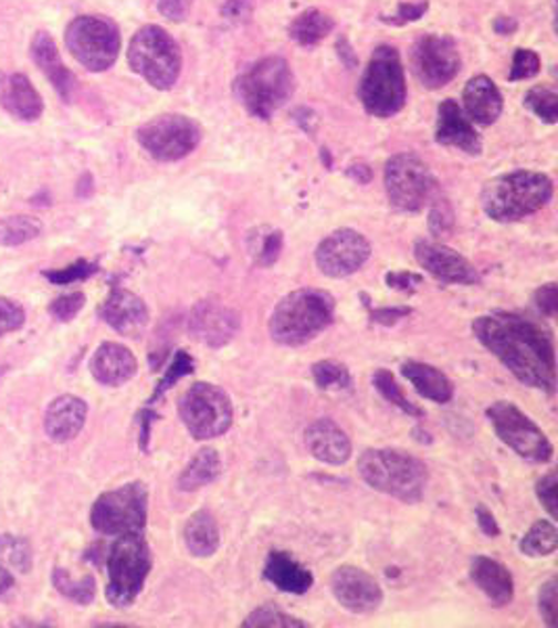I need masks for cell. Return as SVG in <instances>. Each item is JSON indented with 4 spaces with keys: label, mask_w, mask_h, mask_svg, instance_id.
<instances>
[{
    "label": "cell",
    "mask_w": 558,
    "mask_h": 628,
    "mask_svg": "<svg viewBox=\"0 0 558 628\" xmlns=\"http://www.w3.org/2000/svg\"><path fill=\"white\" fill-rule=\"evenodd\" d=\"M473 334L525 386L557 390L555 339L539 323L515 313L485 314Z\"/></svg>",
    "instance_id": "obj_1"
},
{
    "label": "cell",
    "mask_w": 558,
    "mask_h": 628,
    "mask_svg": "<svg viewBox=\"0 0 558 628\" xmlns=\"http://www.w3.org/2000/svg\"><path fill=\"white\" fill-rule=\"evenodd\" d=\"M552 196L555 185L550 177L531 170H517L485 182L483 212L496 222H517L546 208Z\"/></svg>",
    "instance_id": "obj_2"
},
{
    "label": "cell",
    "mask_w": 558,
    "mask_h": 628,
    "mask_svg": "<svg viewBox=\"0 0 558 628\" xmlns=\"http://www.w3.org/2000/svg\"><path fill=\"white\" fill-rule=\"evenodd\" d=\"M335 300L323 290H297L285 295L270 316L269 329L283 346H304L330 327Z\"/></svg>",
    "instance_id": "obj_3"
},
{
    "label": "cell",
    "mask_w": 558,
    "mask_h": 628,
    "mask_svg": "<svg viewBox=\"0 0 558 628\" xmlns=\"http://www.w3.org/2000/svg\"><path fill=\"white\" fill-rule=\"evenodd\" d=\"M358 473L370 489L404 503L421 501L429 482V471L421 459L393 449L362 452L358 459Z\"/></svg>",
    "instance_id": "obj_4"
},
{
    "label": "cell",
    "mask_w": 558,
    "mask_h": 628,
    "mask_svg": "<svg viewBox=\"0 0 558 628\" xmlns=\"http://www.w3.org/2000/svg\"><path fill=\"white\" fill-rule=\"evenodd\" d=\"M358 98L368 116L391 118L404 109L408 98L402 57L396 46L381 44L375 49L358 84Z\"/></svg>",
    "instance_id": "obj_5"
},
{
    "label": "cell",
    "mask_w": 558,
    "mask_h": 628,
    "mask_svg": "<svg viewBox=\"0 0 558 628\" xmlns=\"http://www.w3.org/2000/svg\"><path fill=\"white\" fill-rule=\"evenodd\" d=\"M293 93L295 76L283 57H264L234 80V95L253 118H272Z\"/></svg>",
    "instance_id": "obj_6"
},
{
    "label": "cell",
    "mask_w": 558,
    "mask_h": 628,
    "mask_svg": "<svg viewBox=\"0 0 558 628\" xmlns=\"http://www.w3.org/2000/svg\"><path fill=\"white\" fill-rule=\"evenodd\" d=\"M128 63L157 91H170L182 74V51L161 25H143L130 40Z\"/></svg>",
    "instance_id": "obj_7"
},
{
    "label": "cell",
    "mask_w": 558,
    "mask_h": 628,
    "mask_svg": "<svg viewBox=\"0 0 558 628\" xmlns=\"http://www.w3.org/2000/svg\"><path fill=\"white\" fill-rule=\"evenodd\" d=\"M151 550L147 541L135 534H122L112 545L107 555V599L116 608H128L135 604L138 593L145 587V580L151 572Z\"/></svg>",
    "instance_id": "obj_8"
},
{
    "label": "cell",
    "mask_w": 558,
    "mask_h": 628,
    "mask_svg": "<svg viewBox=\"0 0 558 628\" xmlns=\"http://www.w3.org/2000/svg\"><path fill=\"white\" fill-rule=\"evenodd\" d=\"M72 57L88 72H105L117 61L122 49L119 28L101 15H80L65 30Z\"/></svg>",
    "instance_id": "obj_9"
},
{
    "label": "cell",
    "mask_w": 558,
    "mask_h": 628,
    "mask_svg": "<svg viewBox=\"0 0 558 628\" xmlns=\"http://www.w3.org/2000/svg\"><path fill=\"white\" fill-rule=\"evenodd\" d=\"M387 199L402 212H419L438 199V178L414 154L393 156L386 164Z\"/></svg>",
    "instance_id": "obj_10"
},
{
    "label": "cell",
    "mask_w": 558,
    "mask_h": 628,
    "mask_svg": "<svg viewBox=\"0 0 558 628\" xmlns=\"http://www.w3.org/2000/svg\"><path fill=\"white\" fill-rule=\"evenodd\" d=\"M178 412L194 440H213L231 430V396L213 384H193L182 394Z\"/></svg>",
    "instance_id": "obj_11"
},
{
    "label": "cell",
    "mask_w": 558,
    "mask_h": 628,
    "mask_svg": "<svg viewBox=\"0 0 558 628\" xmlns=\"http://www.w3.org/2000/svg\"><path fill=\"white\" fill-rule=\"evenodd\" d=\"M149 494L143 482L126 484L117 491L105 492L91 511V524L107 536L143 532L147 524Z\"/></svg>",
    "instance_id": "obj_12"
},
{
    "label": "cell",
    "mask_w": 558,
    "mask_h": 628,
    "mask_svg": "<svg viewBox=\"0 0 558 628\" xmlns=\"http://www.w3.org/2000/svg\"><path fill=\"white\" fill-rule=\"evenodd\" d=\"M201 126L182 114H161L136 130L138 145L157 161L191 156L201 143Z\"/></svg>",
    "instance_id": "obj_13"
},
{
    "label": "cell",
    "mask_w": 558,
    "mask_h": 628,
    "mask_svg": "<svg viewBox=\"0 0 558 628\" xmlns=\"http://www.w3.org/2000/svg\"><path fill=\"white\" fill-rule=\"evenodd\" d=\"M487 419L492 421L502 442L523 459L534 463H548L552 459L555 449L548 436L517 405L498 400L487 409Z\"/></svg>",
    "instance_id": "obj_14"
},
{
    "label": "cell",
    "mask_w": 558,
    "mask_h": 628,
    "mask_svg": "<svg viewBox=\"0 0 558 628\" xmlns=\"http://www.w3.org/2000/svg\"><path fill=\"white\" fill-rule=\"evenodd\" d=\"M410 65L424 88H443L461 72L459 44L443 34H424L412 44Z\"/></svg>",
    "instance_id": "obj_15"
},
{
    "label": "cell",
    "mask_w": 558,
    "mask_h": 628,
    "mask_svg": "<svg viewBox=\"0 0 558 628\" xmlns=\"http://www.w3.org/2000/svg\"><path fill=\"white\" fill-rule=\"evenodd\" d=\"M372 254V248L362 233L339 229L325 237L316 248V264L323 275L344 279L360 271Z\"/></svg>",
    "instance_id": "obj_16"
},
{
    "label": "cell",
    "mask_w": 558,
    "mask_h": 628,
    "mask_svg": "<svg viewBox=\"0 0 558 628\" xmlns=\"http://www.w3.org/2000/svg\"><path fill=\"white\" fill-rule=\"evenodd\" d=\"M414 258L431 276L450 285H477L482 281L480 271L456 250L438 241H419L414 245Z\"/></svg>",
    "instance_id": "obj_17"
},
{
    "label": "cell",
    "mask_w": 558,
    "mask_h": 628,
    "mask_svg": "<svg viewBox=\"0 0 558 628\" xmlns=\"http://www.w3.org/2000/svg\"><path fill=\"white\" fill-rule=\"evenodd\" d=\"M330 590L341 608L351 614H370L383 604L381 585L362 568L341 566L330 576Z\"/></svg>",
    "instance_id": "obj_18"
},
{
    "label": "cell",
    "mask_w": 558,
    "mask_h": 628,
    "mask_svg": "<svg viewBox=\"0 0 558 628\" xmlns=\"http://www.w3.org/2000/svg\"><path fill=\"white\" fill-rule=\"evenodd\" d=\"M241 329V316L236 311L229 308L227 304L218 300H203L199 302L189 318V332L197 342L210 346V348H222Z\"/></svg>",
    "instance_id": "obj_19"
},
{
    "label": "cell",
    "mask_w": 558,
    "mask_h": 628,
    "mask_svg": "<svg viewBox=\"0 0 558 628\" xmlns=\"http://www.w3.org/2000/svg\"><path fill=\"white\" fill-rule=\"evenodd\" d=\"M435 140L443 147L461 149L468 156H480L483 145L475 124L466 118L461 105L454 98H445L438 107V128Z\"/></svg>",
    "instance_id": "obj_20"
},
{
    "label": "cell",
    "mask_w": 558,
    "mask_h": 628,
    "mask_svg": "<svg viewBox=\"0 0 558 628\" xmlns=\"http://www.w3.org/2000/svg\"><path fill=\"white\" fill-rule=\"evenodd\" d=\"M101 316L117 334L136 337L149 323L147 304L128 290H114L101 306Z\"/></svg>",
    "instance_id": "obj_21"
},
{
    "label": "cell",
    "mask_w": 558,
    "mask_h": 628,
    "mask_svg": "<svg viewBox=\"0 0 558 628\" xmlns=\"http://www.w3.org/2000/svg\"><path fill=\"white\" fill-rule=\"evenodd\" d=\"M309 454L328 465H344L351 457V440L335 421L318 419L306 430Z\"/></svg>",
    "instance_id": "obj_22"
},
{
    "label": "cell",
    "mask_w": 558,
    "mask_h": 628,
    "mask_svg": "<svg viewBox=\"0 0 558 628\" xmlns=\"http://www.w3.org/2000/svg\"><path fill=\"white\" fill-rule=\"evenodd\" d=\"M136 369H138V363H136L135 354L116 342L101 344L91 360V371L98 384L114 386V388L130 381L136 375Z\"/></svg>",
    "instance_id": "obj_23"
},
{
    "label": "cell",
    "mask_w": 558,
    "mask_h": 628,
    "mask_svg": "<svg viewBox=\"0 0 558 628\" xmlns=\"http://www.w3.org/2000/svg\"><path fill=\"white\" fill-rule=\"evenodd\" d=\"M88 407L77 396H59L53 400L44 415V430L55 442H70L74 440L86 423Z\"/></svg>",
    "instance_id": "obj_24"
},
{
    "label": "cell",
    "mask_w": 558,
    "mask_h": 628,
    "mask_svg": "<svg viewBox=\"0 0 558 628\" xmlns=\"http://www.w3.org/2000/svg\"><path fill=\"white\" fill-rule=\"evenodd\" d=\"M464 109L468 114V119L480 126H492L496 119L501 118L502 101L501 91L496 82L487 76H475L468 80L462 93Z\"/></svg>",
    "instance_id": "obj_25"
},
{
    "label": "cell",
    "mask_w": 558,
    "mask_h": 628,
    "mask_svg": "<svg viewBox=\"0 0 558 628\" xmlns=\"http://www.w3.org/2000/svg\"><path fill=\"white\" fill-rule=\"evenodd\" d=\"M471 578L496 608L508 606L515 597V583L510 572L492 557H475L471 562Z\"/></svg>",
    "instance_id": "obj_26"
},
{
    "label": "cell",
    "mask_w": 558,
    "mask_h": 628,
    "mask_svg": "<svg viewBox=\"0 0 558 628\" xmlns=\"http://www.w3.org/2000/svg\"><path fill=\"white\" fill-rule=\"evenodd\" d=\"M32 60L39 65L40 72L53 82L55 91L63 101H70L76 88V76L65 67L59 55L57 44L51 34L39 32L32 40Z\"/></svg>",
    "instance_id": "obj_27"
},
{
    "label": "cell",
    "mask_w": 558,
    "mask_h": 628,
    "mask_svg": "<svg viewBox=\"0 0 558 628\" xmlns=\"http://www.w3.org/2000/svg\"><path fill=\"white\" fill-rule=\"evenodd\" d=\"M0 105L21 122H36L44 112L39 91L23 74H13L2 84Z\"/></svg>",
    "instance_id": "obj_28"
},
{
    "label": "cell",
    "mask_w": 558,
    "mask_h": 628,
    "mask_svg": "<svg viewBox=\"0 0 558 628\" xmlns=\"http://www.w3.org/2000/svg\"><path fill=\"white\" fill-rule=\"evenodd\" d=\"M264 578L274 587L291 595H304L312 589L314 576L285 551H272L264 566Z\"/></svg>",
    "instance_id": "obj_29"
},
{
    "label": "cell",
    "mask_w": 558,
    "mask_h": 628,
    "mask_svg": "<svg viewBox=\"0 0 558 628\" xmlns=\"http://www.w3.org/2000/svg\"><path fill=\"white\" fill-rule=\"evenodd\" d=\"M402 374L414 386V390L427 400L445 405L454 396V384L450 381V377L433 365L410 360L402 365Z\"/></svg>",
    "instance_id": "obj_30"
},
{
    "label": "cell",
    "mask_w": 558,
    "mask_h": 628,
    "mask_svg": "<svg viewBox=\"0 0 558 628\" xmlns=\"http://www.w3.org/2000/svg\"><path fill=\"white\" fill-rule=\"evenodd\" d=\"M185 545L194 557H212L220 547V528L212 511L193 513L185 526Z\"/></svg>",
    "instance_id": "obj_31"
},
{
    "label": "cell",
    "mask_w": 558,
    "mask_h": 628,
    "mask_svg": "<svg viewBox=\"0 0 558 628\" xmlns=\"http://www.w3.org/2000/svg\"><path fill=\"white\" fill-rule=\"evenodd\" d=\"M222 473V459L215 449H201L191 459L178 478V489L185 492L199 491L215 482Z\"/></svg>",
    "instance_id": "obj_32"
},
{
    "label": "cell",
    "mask_w": 558,
    "mask_h": 628,
    "mask_svg": "<svg viewBox=\"0 0 558 628\" xmlns=\"http://www.w3.org/2000/svg\"><path fill=\"white\" fill-rule=\"evenodd\" d=\"M333 30H335V20L330 15L318 9H308L291 21L287 32H289V39L295 40L297 44L314 46L320 40L327 39Z\"/></svg>",
    "instance_id": "obj_33"
},
{
    "label": "cell",
    "mask_w": 558,
    "mask_h": 628,
    "mask_svg": "<svg viewBox=\"0 0 558 628\" xmlns=\"http://www.w3.org/2000/svg\"><path fill=\"white\" fill-rule=\"evenodd\" d=\"M42 231L39 218L20 214V217L0 218V245L15 248L36 239Z\"/></svg>",
    "instance_id": "obj_34"
},
{
    "label": "cell",
    "mask_w": 558,
    "mask_h": 628,
    "mask_svg": "<svg viewBox=\"0 0 558 628\" xmlns=\"http://www.w3.org/2000/svg\"><path fill=\"white\" fill-rule=\"evenodd\" d=\"M520 551L529 557H548L552 555L558 547L557 526L548 520H539L531 531L527 532L520 541Z\"/></svg>",
    "instance_id": "obj_35"
},
{
    "label": "cell",
    "mask_w": 558,
    "mask_h": 628,
    "mask_svg": "<svg viewBox=\"0 0 558 628\" xmlns=\"http://www.w3.org/2000/svg\"><path fill=\"white\" fill-rule=\"evenodd\" d=\"M53 580H55V587H57L59 593H63L67 599L76 601L80 606H88L95 599L97 585H95V578L91 574L74 580L72 574H67L63 568H57L55 569Z\"/></svg>",
    "instance_id": "obj_36"
},
{
    "label": "cell",
    "mask_w": 558,
    "mask_h": 628,
    "mask_svg": "<svg viewBox=\"0 0 558 628\" xmlns=\"http://www.w3.org/2000/svg\"><path fill=\"white\" fill-rule=\"evenodd\" d=\"M250 252L260 266H270L283 252V233L274 229H257L250 236Z\"/></svg>",
    "instance_id": "obj_37"
},
{
    "label": "cell",
    "mask_w": 558,
    "mask_h": 628,
    "mask_svg": "<svg viewBox=\"0 0 558 628\" xmlns=\"http://www.w3.org/2000/svg\"><path fill=\"white\" fill-rule=\"evenodd\" d=\"M372 384H375V388L379 390V394L386 398L387 402L396 405L400 411L408 412L410 417H423V411L414 402L408 400V396L402 393V388L396 381V377L389 374L387 369H379L372 377Z\"/></svg>",
    "instance_id": "obj_38"
},
{
    "label": "cell",
    "mask_w": 558,
    "mask_h": 628,
    "mask_svg": "<svg viewBox=\"0 0 558 628\" xmlns=\"http://www.w3.org/2000/svg\"><path fill=\"white\" fill-rule=\"evenodd\" d=\"M314 381L320 390H347L351 384V377L346 365L335 360H320L312 367Z\"/></svg>",
    "instance_id": "obj_39"
},
{
    "label": "cell",
    "mask_w": 558,
    "mask_h": 628,
    "mask_svg": "<svg viewBox=\"0 0 558 628\" xmlns=\"http://www.w3.org/2000/svg\"><path fill=\"white\" fill-rule=\"evenodd\" d=\"M525 105L546 124H555L558 119V95L546 86H534L525 95Z\"/></svg>",
    "instance_id": "obj_40"
},
{
    "label": "cell",
    "mask_w": 558,
    "mask_h": 628,
    "mask_svg": "<svg viewBox=\"0 0 558 628\" xmlns=\"http://www.w3.org/2000/svg\"><path fill=\"white\" fill-rule=\"evenodd\" d=\"M243 627H285V628H304L306 622H302L299 618H293L289 614H285L283 609L274 608V606H262V608L251 611L248 620L243 622Z\"/></svg>",
    "instance_id": "obj_41"
},
{
    "label": "cell",
    "mask_w": 558,
    "mask_h": 628,
    "mask_svg": "<svg viewBox=\"0 0 558 628\" xmlns=\"http://www.w3.org/2000/svg\"><path fill=\"white\" fill-rule=\"evenodd\" d=\"M0 559L20 572H28L32 566V551L28 541L11 534H0Z\"/></svg>",
    "instance_id": "obj_42"
},
{
    "label": "cell",
    "mask_w": 558,
    "mask_h": 628,
    "mask_svg": "<svg viewBox=\"0 0 558 628\" xmlns=\"http://www.w3.org/2000/svg\"><path fill=\"white\" fill-rule=\"evenodd\" d=\"M539 70H541V61H539L538 53H534L529 49H519L515 53L513 70H510L508 80L517 82V80L534 78V76H538Z\"/></svg>",
    "instance_id": "obj_43"
},
{
    "label": "cell",
    "mask_w": 558,
    "mask_h": 628,
    "mask_svg": "<svg viewBox=\"0 0 558 628\" xmlns=\"http://www.w3.org/2000/svg\"><path fill=\"white\" fill-rule=\"evenodd\" d=\"M557 587V578H550L539 590V611H541V618L548 627H557L558 625Z\"/></svg>",
    "instance_id": "obj_44"
},
{
    "label": "cell",
    "mask_w": 558,
    "mask_h": 628,
    "mask_svg": "<svg viewBox=\"0 0 558 628\" xmlns=\"http://www.w3.org/2000/svg\"><path fill=\"white\" fill-rule=\"evenodd\" d=\"M429 227L433 236H448L454 229V212L452 206L445 199H435L431 217H429Z\"/></svg>",
    "instance_id": "obj_45"
},
{
    "label": "cell",
    "mask_w": 558,
    "mask_h": 628,
    "mask_svg": "<svg viewBox=\"0 0 558 628\" xmlns=\"http://www.w3.org/2000/svg\"><path fill=\"white\" fill-rule=\"evenodd\" d=\"M25 323V313L18 302L0 297V335L18 332Z\"/></svg>",
    "instance_id": "obj_46"
},
{
    "label": "cell",
    "mask_w": 558,
    "mask_h": 628,
    "mask_svg": "<svg viewBox=\"0 0 558 628\" xmlns=\"http://www.w3.org/2000/svg\"><path fill=\"white\" fill-rule=\"evenodd\" d=\"M84 302H86V297H84V294H80V292L61 295L49 306V313L53 314L57 321L65 323V321H72L84 308Z\"/></svg>",
    "instance_id": "obj_47"
},
{
    "label": "cell",
    "mask_w": 558,
    "mask_h": 628,
    "mask_svg": "<svg viewBox=\"0 0 558 628\" xmlns=\"http://www.w3.org/2000/svg\"><path fill=\"white\" fill-rule=\"evenodd\" d=\"M557 471L546 473L536 484V494H538L539 503L544 505V510L550 513V517H557Z\"/></svg>",
    "instance_id": "obj_48"
},
{
    "label": "cell",
    "mask_w": 558,
    "mask_h": 628,
    "mask_svg": "<svg viewBox=\"0 0 558 628\" xmlns=\"http://www.w3.org/2000/svg\"><path fill=\"white\" fill-rule=\"evenodd\" d=\"M429 9V0H408L398 7V13L391 18H383V21L391 25H406L410 21L421 20L424 11Z\"/></svg>",
    "instance_id": "obj_49"
},
{
    "label": "cell",
    "mask_w": 558,
    "mask_h": 628,
    "mask_svg": "<svg viewBox=\"0 0 558 628\" xmlns=\"http://www.w3.org/2000/svg\"><path fill=\"white\" fill-rule=\"evenodd\" d=\"M95 271H97L95 264H88V262L80 260L74 266L63 269V271H59V273H46V276H49L53 283L67 285V283H72V281H80V279H86V276L93 275Z\"/></svg>",
    "instance_id": "obj_50"
},
{
    "label": "cell",
    "mask_w": 558,
    "mask_h": 628,
    "mask_svg": "<svg viewBox=\"0 0 558 628\" xmlns=\"http://www.w3.org/2000/svg\"><path fill=\"white\" fill-rule=\"evenodd\" d=\"M534 302L538 306L541 314H546L548 318H555L558 313V287L557 283H548V285H541L536 295H534Z\"/></svg>",
    "instance_id": "obj_51"
},
{
    "label": "cell",
    "mask_w": 558,
    "mask_h": 628,
    "mask_svg": "<svg viewBox=\"0 0 558 628\" xmlns=\"http://www.w3.org/2000/svg\"><path fill=\"white\" fill-rule=\"evenodd\" d=\"M191 4H193V0H157L159 13L173 23L187 20Z\"/></svg>",
    "instance_id": "obj_52"
},
{
    "label": "cell",
    "mask_w": 558,
    "mask_h": 628,
    "mask_svg": "<svg viewBox=\"0 0 558 628\" xmlns=\"http://www.w3.org/2000/svg\"><path fill=\"white\" fill-rule=\"evenodd\" d=\"M187 374H193V358H189L185 353H178L176 354V358H173L172 367H170V374L161 381L157 394L168 390L176 379H180L182 375Z\"/></svg>",
    "instance_id": "obj_53"
},
{
    "label": "cell",
    "mask_w": 558,
    "mask_h": 628,
    "mask_svg": "<svg viewBox=\"0 0 558 628\" xmlns=\"http://www.w3.org/2000/svg\"><path fill=\"white\" fill-rule=\"evenodd\" d=\"M222 15L234 23L250 21L253 15V0H227L222 7Z\"/></svg>",
    "instance_id": "obj_54"
},
{
    "label": "cell",
    "mask_w": 558,
    "mask_h": 628,
    "mask_svg": "<svg viewBox=\"0 0 558 628\" xmlns=\"http://www.w3.org/2000/svg\"><path fill=\"white\" fill-rule=\"evenodd\" d=\"M421 281H423L421 276L412 275V273H391V275H387V285L393 287V290H402V292L417 287Z\"/></svg>",
    "instance_id": "obj_55"
},
{
    "label": "cell",
    "mask_w": 558,
    "mask_h": 628,
    "mask_svg": "<svg viewBox=\"0 0 558 628\" xmlns=\"http://www.w3.org/2000/svg\"><path fill=\"white\" fill-rule=\"evenodd\" d=\"M477 522H480V528H482L487 536H498L501 534V528L492 515V511L485 510L483 505L477 507Z\"/></svg>",
    "instance_id": "obj_56"
},
{
    "label": "cell",
    "mask_w": 558,
    "mask_h": 628,
    "mask_svg": "<svg viewBox=\"0 0 558 628\" xmlns=\"http://www.w3.org/2000/svg\"><path fill=\"white\" fill-rule=\"evenodd\" d=\"M410 313L408 308H393V311H375V321L377 323H386V325H391V323H396L400 316H406V314Z\"/></svg>",
    "instance_id": "obj_57"
},
{
    "label": "cell",
    "mask_w": 558,
    "mask_h": 628,
    "mask_svg": "<svg viewBox=\"0 0 558 628\" xmlns=\"http://www.w3.org/2000/svg\"><path fill=\"white\" fill-rule=\"evenodd\" d=\"M347 175L354 178V180H358V182H362L366 185L370 177H372V172H370V168L366 166V164H358V166H351L349 170H347Z\"/></svg>",
    "instance_id": "obj_58"
},
{
    "label": "cell",
    "mask_w": 558,
    "mask_h": 628,
    "mask_svg": "<svg viewBox=\"0 0 558 628\" xmlns=\"http://www.w3.org/2000/svg\"><path fill=\"white\" fill-rule=\"evenodd\" d=\"M494 30L502 34V36H506V34H513L515 30H517V21L513 20V18H498L496 23H494Z\"/></svg>",
    "instance_id": "obj_59"
},
{
    "label": "cell",
    "mask_w": 558,
    "mask_h": 628,
    "mask_svg": "<svg viewBox=\"0 0 558 628\" xmlns=\"http://www.w3.org/2000/svg\"><path fill=\"white\" fill-rule=\"evenodd\" d=\"M11 587H13V576L0 566V595L7 593Z\"/></svg>",
    "instance_id": "obj_60"
},
{
    "label": "cell",
    "mask_w": 558,
    "mask_h": 628,
    "mask_svg": "<svg viewBox=\"0 0 558 628\" xmlns=\"http://www.w3.org/2000/svg\"><path fill=\"white\" fill-rule=\"evenodd\" d=\"M2 84H4V82H2V74H0V88H2Z\"/></svg>",
    "instance_id": "obj_61"
}]
</instances>
